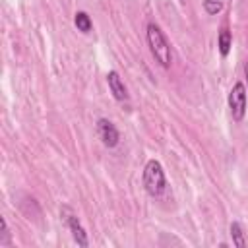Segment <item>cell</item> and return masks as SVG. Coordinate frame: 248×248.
<instances>
[{
	"instance_id": "30bf717a",
	"label": "cell",
	"mask_w": 248,
	"mask_h": 248,
	"mask_svg": "<svg viewBox=\"0 0 248 248\" xmlns=\"http://www.w3.org/2000/svg\"><path fill=\"white\" fill-rule=\"evenodd\" d=\"M203 10L209 14V16H215L223 10V2L221 0H203Z\"/></svg>"
},
{
	"instance_id": "7c38bea8",
	"label": "cell",
	"mask_w": 248,
	"mask_h": 248,
	"mask_svg": "<svg viewBox=\"0 0 248 248\" xmlns=\"http://www.w3.org/2000/svg\"><path fill=\"white\" fill-rule=\"evenodd\" d=\"M244 74H246V83H248V64L244 66Z\"/></svg>"
},
{
	"instance_id": "7a4b0ae2",
	"label": "cell",
	"mask_w": 248,
	"mask_h": 248,
	"mask_svg": "<svg viewBox=\"0 0 248 248\" xmlns=\"http://www.w3.org/2000/svg\"><path fill=\"white\" fill-rule=\"evenodd\" d=\"M143 188L149 196L157 198L167 190V176L157 159H149L143 167Z\"/></svg>"
},
{
	"instance_id": "9c48e42d",
	"label": "cell",
	"mask_w": 248,
	"mask_h": 248,
	"mask_svg": "<svg viewBox=\"0 0 248 248\" xmlns=\"http://www.w3.org/2000/svg\"><path fill=\"white\" fill-rule=\"evenodd\" d=\"M231 236H232V244L238 246V248H244L246 246V240H244V232H242V227L240 223H231Z\"/></svg>"
},
{
	"instance_id": "8992f818",
	"label": "cell",
	"mask_w": 248,
	"mask_h": 248,
	"mask_svg": "<svg viewBox=\"0 0 248 248\" xmlns=\"http://www.w3.org/2000/svg\"><path fill=\"white\" fill-rule=\"evenodd\" d=\"M66 221H68V227H70V231H72L74 240H76L79 246H87V244H89V240H87V232H85V229L81 227L79 219H78L76 215H68Z\"/></svg>"
},
{
	"instance_id": "52a82bcc",
	"label": "cell",
	"mask_w": 248,
	"mask_h": 248,
	"mask_svg": "<svg viewBox=\"0 0 248 248\" xmlns=\"http://www.w3.org/2000/svg\"><path fill=\"white\" fill-rule=\"evenodd\" d=\"M217 46H219V52H221L223 56L229 54V50H231V46H232V37H231V31H229L227 27H223V29L219 31Z\"/></svg>"
},
{
	"instance_id": "5b68a950",
	"label": "cell",
	"mask_w": 248,
	"mask_h": 248,
	"mask_svg": "<svg viewBox=\"0 0 248 248\" xmlns=\"http://www.w3.org/2000/svg\"><path fill=\"white\" fill-rule=\"evenodd\" d=\"M107 83H108V89H110V93H112V97H114L116 101H126V99H128V89H126L124 81L120 79L118 72L110 70V72L107 74Z\"/></svg>"
},
{
	"instance_id": "6da1fadb",
	"label": "cell",
	"mask_w": 248,
	"mask_h": 248,
	"mask_svg": "<svg viewBox=\"0 0 248 248\" xmlns=\"http://www.w3.org/2000/svg\"><path fill=\"white\" fill-rule=\"evenodd\" d=\"M145 35H147V45H149L153 58L163 68H169L172 64V50H170V43L167 41L165 33L161 31V27L157 23H147Z\"/></svg>"
},
{
	"instance_id": "8fae6325",
	"label": "cell",
	"mask_w": 248,
	"mask_h": 248,
	"mask_svg": "<svg viewBox=\"0 0 248 248\" xmlns=\"http://www.w3.org/2000/svg\"><path fill=\"white\" fill-rule=\"evenodd\" d=\"M0 227H2L0 246H10V244H12V236H10V231H8V223H6V219H4V217L0 219Z\"/></svg>"
},
{
	"instance_id": "ba28073f",
	"label": "cell",
	"mask_w": 248,
	"mask_h": 248,
	"mask_svg": "<svg viewBox=\"0 0 248 248\" xmlns=\"http://www.w3.org/2000/svg\"><path fill=\"white\" fill-rule=\"evenodd\" d=\"M74 23H76L78 31H81V33H89L91 27H93L91 17H89L85 12H76V16H74Z\"/></svg>"
},
{
	"instance_id": "277c9868",
	"label": "cell",
	"mask_w": 248,
	"mask_h": 248,
	"mask_svg": "<svg viewBox=\"0 0 248 248\" xmlns=\"http://www.w3.org/2000/svg\"><path fill=\"white\" fill-rule=\"evenodd\" d=\"M97 134H99V138L103 140V143H105L107 147H114V145H118L120 136H118V130L114 128V124H112L110 120H107V118H99V120H97Z\"/></svg>"
},
{
	"instance_id": "3957f363",
	"label": "cell",
	"mask_w": 248,
	"mask_h": 248,
	"mask_svg": "<svg viewBox=\"0 0 248 248\" xmlns=\"http://www.w3.org/2000/svg\"><path fill=\"white\" fill-rule=\"evenodd\" d=\"M246 103H248V95H246V89H244V83H234L231 93H229V110H231V116L232 120L240 122L246 114Z\"/></svg>"
}]
</instances>
